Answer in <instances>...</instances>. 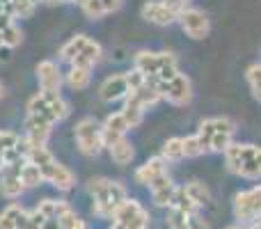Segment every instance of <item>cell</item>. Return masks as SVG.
Here are the masks:
<instances>
[{
  "instance_id": "obj_5",
  "label": "cell",
  "mask_w": 261,
  "mask_h": 229,
  "mask_svg": "<svg viewBox=\"0 0 261 229\" xmlns=\"http://www.w3.org/2000/svg\"><path fill=\"white\" fill-rule=\"evenodd\" d=\"M261 216V186L234 195V218L239 225H252Z\"/></svg>"
},
{
  "instance_id": "obj_34",
  "label": "cell",
  "mask_w": 261,
  "mask_h": 229,
  "mask_svg": "<svg viewBox=\"0 0 261 229\" xmlns=\"http://www.w3.org/2000/svg\"><path fill=\"white\" fill-rule=\"evenodd\" d=\"M58 222H60V227H62V229H87L85 220H83V218L78 216L73 209H69L67 213H62V216L58 218Z\"/></svg>"
},
{
  "instance_id": "obj_4",
  "label": "cell",
  "mask_w": 261,
  "mask_h": 229,
  "mask_svg": "<svg viewBox=\"0 0 261 229\" xmlns=\"http://www.w3.org/2000/svg\"><path fill=\"white\" fill-rule=\"evenodd\" d=\"M149 213L138 199H124L113 213V229H147Z\"/></svg>"
},
{
  "instance_id": "obj_13",
  "label": "cell",
  "mask_w": 261,
  "mask_h": 229,
  "mask_svg": "<svg viewBox=\"0 0 261 229\" xmlns=\"http://www.w3.org/2000/svg\"><path fill=\"white\" fill-rule=\"evenodd\" d=\"M23 126H25V140L30 144H46V140H48V135H50V129H53V124L39 115H28Z\"/></svg>"
},
{
  "instance_id": "obj_36",
  "label": "cell",
  "mask_w": 261,
  "mask_h": 229,
  "mask_svg": "<svg viewBox=\"0 0 261 229\" xmlns=\"http://www.w3.org/2000/svg\"><path fill=\"white\" fill-rule=\"evenodd\" d=\"M202 154H206V151H204V147L199 144L197 135L184 138V158H197V156H202Z\"/></svg>"
},
{
  "instance_id": "obj_35",
  "label": "cell",
  "mask_w": 261,
  "mask_h": 229,
  "mask_svg": "<svg viewBox=\"0 0 261 229\" xmlns=\"http://www.w3.org/2000/svg\"><path fill=\"white\" fill-rule=\"evenodd\" d=\"M3 41H5V46H7V48H16V46L23 41V32H21V28H18L16 23L7 26V28L3 30Z\"/></svg>"
},
{
  "instance_id": "obj_33",
  "label": "cell",
  "mask_w": 261,
  "mask_h": 229,
  "mask_svg": "<svg viewBox=\"0 0 261 229\" xmlns=\"http://www.w3.org/2000/svg\"><path fill=\"white\" fill-rule=\"evenodd\" d=\"M231 142H234V133L216 131V133H213V140H211V151L213 154H225Z\"/></svg>"
},
{
  "instance_id": "obj_26",
  "label": "cell",
  "mask_w": 261,
  "mask_h": 229,
  "mask_svg": "<svg viewBox=\"0 0 261 229\" xmlns=\"http://www.w3.org/2000/svg\"><path fill=\"white\" fill-rule=\"evenodd\" d=\"M90 78H92V71H90V69L71 67L64 81H67V85L71 87V90H85V87L90 85Z\"/></svg>"
},
{
  "instance_id": "obj_48",
  "label": "cell",
  "mask_w": 261,
  "mask_h": 229,
  "mask_svg": "<svg viewBox=\"0 0 261 229\" xmlns=\"http://www.w3.org/2000/svg\"><path fill=\"white\" fill-rule=\"evenodd\" d=\"M30 3H35V5H37V3H39V0H30Z\"/></svg>"
},
{
  "instance_id": "obj_15",
  "label": "cell",
  "mask_w": 261,
  "mask_h": 229,
  "mask_svg": "<svg viewBox=\"0 0 261 229\" xmlns=\"http://www.w3.org/2000/svg\"><path fill=\"white\" fill-rule=\"evenodd\" d=\"M21 167H23V163H18V165H9V167L3 170V176H0V195H3V197L14 199L23 193L25 186L21 184V176H18L21 174Z\"/></svg>"
},
{
  "instance_id": "obj_43",
  "label": "cell",
  "mask_w": 261,
  "mask_h": 229,
  "mask_svg": "<svg viewBox=\"0 0 261 229\" xmlns=\"http://www.w3.org/2000/svg\"><path fill=\"white\" fill-rule=\"evenodd\" d=\"M252 161L257 163V165H259V170H261V147L254 149V156H252Z\"/></svg>"
},
{
  "instance_id": "obj_44",
  "label": "cell",
  "mask_w": 261,
  "mask_h": 229,
  "mask_svg": "<svg viewBox=\"0 0 261 229\" xmlns=\"http://www.w3.org/2000/svg\"><path fill=\"white\" fill-rule=\"evenodd\" d=\"M227 229H248V227H243V225H234V227H227Z\"/></svg>"
},
{
  "instance_id": "obj_3",
  "label": "cell",
  "mask_w": 261,
  "mask_h": 229,
  "mask_svg": "<svg viewBox=\"0 0 261 229\" xmlns=\"http://www.w3.org/2000/svg\"><path fill=\"white\" fill-rule=\"evenodd\" d=\"M28 115H39L48 119L50 124H55V121H62L69 117V104L60 94L39 92L28 101Z\"/></svg>"
},
{
  "instance_id": "obj_2",
  "label": "cell",
  "mask_w": 261,
  "mask_h": 229,
  "mask_svg": "<svg viewBox=\"0 0 261 229\" xmlns=\"http://www.w3.org/2000/svg\"><path fill=\"white\" fill-rule=\"evenodd\" d=\"M147 83L172 106H186L193 101V83L186 73H176L172 81L163 83L158 78H147Z\"/></svg>"
},
{
  "instance_id": "obj_7",
  "label": "cell",
  "mask_w": 261,
  "mask_h": 229,
  "mask_svg": "<svg viewBox=\"0 0 261 229\" xmlns=\"http://www.w3.org/2000/svg\"><path fill=\"white\" fill-rule=\"evenodd\" d=\"M176 21L181 23V30H184L190 39H204V37H208V32H211V21H208V16L202 9H195V7L181 9Z\"/></svg>"
},
{
  "instance_id": "obj_14",
  "label": "cell",
  "mask_w": 261,
  "mask_h": 229,
  "mask_svg": "<svg viewBox=\"0 0 261 229\" xmlns=\"http://www.w3.org/2000/svg\"><path fill=\"white\" fill-rule=\"evenodd\" d=\"M149 190H151L153 204H156V207H161V209H165V207H170V204H172V197H174L176 186L172 184L170 174L165 172V174L156 176V179L149 184Z\"/></svg>"
},
{
  "instance_id": "obj_28",
  "label": "cell",
  "mask_w": 261,
  "mask_h": 229,
  "mask_svg": "<svg viewBox=\"0 0 261 229\" xmlns=\"http://www.w3.org/2000/svg\"><path fill=\"white\" fill-rule=\"evenodd\" d=\"M21 184L25 186V188H35V186H39L41 181H44V174H41V170L37 165H32V163H23L21 167Z\"/></svg>"
},
{
  "instance_id": "obj_16",
  "label": "cell",
  "mask_w": 261,
  "mask_h": 229,
  "mask_svg": "<svg viewBox=\"0 0 261 229\" xmlns=\"http://www.w3.org/2000/svg\"><path fill=\"white\" fill-rule=\"evenodd\" d=\"M126 94H128V83H126V76H124V73H115V76L106 78L101 90H99V96L106 101V104L126 99Z\"/></svg>"
},
{
  "instance_id": "obj_25",
  "label": "cell",
  "mask_w": 261,
  "mask_h": 229,
  "mask_svg": "<svg viewBox=\"0 0 261 229\" xmlns=\"http://www.w3.org/2000/svg\"><path fill=\"white\" fill-rule=\"evenodd\" d=\"M69 209L71 207H69L64 199H44V202H39L37 211H39L44 218H60L62 213H67Z\"/></svg>"
},
{
  "instance_id": "obj_40",
  "label": "cell",
  "mask_w": 261,
  "mask_h": 229,
  "mask_svg": "<svg viewBox=\"0 0 261 229\" xmlns=\"http://www.w3.org/2000/svg\"><path fill=\"white\" fill-rule=\"evenodd\" d=\"M101 3H103L106 14H110V12H117V9L122 7V0H101Z\"/></svg>"
},
{
  "instance_id": "obj_6",
  "label": "cell",
  "mask_w": 261,
  "mask_h": 229,
  "mask_svg": "<svg viewBox=\"0 0 261 229\" xmlns=\"http://www.w3.org/2000/svg\"><path fill=\"white\" fill-rule=\"evenodd\" d=\"M76 142L85 156H99L103 149V138H101V126L96 119L85 117L76 124Z\"/></svg>"
},
{
  "instance_id": "obj_21",
  "label": "cell",
  "mask_w": 261,
  "mask_h": 229,
  "mask_svg": "<svg viewBox=\"0 0 261 229\" xmlns=\"http://www.w3.org/2000/svg\"><path fill=\"white\" fill-rule=\"evenodd\" d=\"M119 113L124 115L128 129H135V126H140V124H142V119H144V108L133 99V96H128V94H126V99H124V108L119 110Z\"/></svg>"
},
{
  "instance_id": "obj_9",
  "label": "cell",
  "mask_w": 261,
  "mask_h": 229,
  "mask_svg": "<svg viewBox=\"0 0 261 229\" xmlns=\"http://www.w3.org/2000/svg\"><path fill=\"white\" fill-rule=\"evenodd\" d=\"M39 170H41V174H44V181L53 184L58 190H71L73 184H76V174L58 161L48 163V165L39 167Z\"/></svg>"
},
{
  "instance_id": "obj_37",
  "label": "cell",
  "mask_w": 261,
  "mask_h": 229,
  "mask_svg": "<svg viewBox=\"0 0 261 229\" xmlns=\"http://www.w3.org/2000/svg\"><path fill=\"white\" fill-rule=\"evenodd\" d=\"M81 9H83V14H85L87 18H92V21L106 16V9H103V3H101V0H87Z\"/></svg>"
},
{
  "instance_id": "obj_8",
  "label": "cell",
  "mask_w": 261,
  "mask_h": 229,
  "mask_svg": "<svg viewBox=\"0 0 261 229\" xmlns=\"http://www.w3.org/2000/svg\"><path fill=\"white\" fill-rule=\"evenodd\" d=\"M165 67H176L174 53H151V50H140L135 55V69L142 71L147 78L158 76V71Z\"/></svg>"
},
{
  "instance_id": "obj_23",
  "label": "cell",
  "mask_w": 261,
  "mask_h": 229,
  "mask_svg": "<svg viewBox=\"0 0 261 229\" xmlns=\"http://www.w3.org/2000/svg\"><path fill=\"white\" fill-rule=\"evenodd\" d=\"M128 96H133V99L138 101V104L142 106L144 110H147V108H151V106H156L158 101L163 99V96L158 94V92L153 90L151 85H149V83H147V85H142V87H140V90H133V92H128Z\"/></svg>"
},
{
  "instance_id": "obj_22",
  "label": "cell",
  "mask_w": 261,
  "mask_h": 229,
  "mask_svg": "<svg viewBox=\"0 0 261 229\" xmlns=\"http://www.w3.org/2000/svg\"><path fill=\"white\" fill-rule=\"evenodd\" d=\"M87 41H90V37H87V35H76V37H71V39H69L67 44L60 48V58L67 60V62H73V58H76V55H81V50L85 48Z\"/></svg>"
},
{
  "instance_id": "obj_1",
  "label": "cell",
  "mask_w": 261,
  "mask_h": 229,
  "mask_svg": "<svg viewBox=\"0 0 261 229\" xmlns=\"http://www.w3.org/2000/svg\"><path fill=\"white\" fill-rule=\"evenodd\" d=\"M87 190H90L92 197H94V213L101 218H113L115 209L126 199V188H124V184L113 181V179H103V176L90 179Z\"/></svg>"
},
{
  "instance_id": "obj_45",
  "label": "cell",
  "mask_w": 261,
  "mask_h": 229,
  "mask_svg": "<svg viewBox=\"0 0 261 229\" xmlns=\"http://www.w3.org/2000/svg\"><path fill=\"white\" fill-rule=\"evenodd\" d=\"M5 96V87H3V83H0V99Z\"/></svg>"
},
{
  "instance_id": "obj_24",
  "label": "cell",
  "mask_w": 261,
  "mask_h": 229,
  "mask_svg": "<svg viewBox=\"0 0 261 229\" xmlns=\"http://www.w3.org/2000/svg\"><path fill=\"white\" fill-rule=\"evenodd\" d=\"M161 158L165 163L181 161V158H184V138L165 140V144H163V149H161Z\"/></svg>"
},
{
  "instance_id": "obj_18",
  "label": "cell",
  "mask_w": 261,
  "mask_h": 229,
  "mask_svg": "<svg viewBox=\"0 0 261 229\" xmlns=\"http://www.w3.org/2000/svg\"><path fill=\"white\" fill-rule=\"evenodd\" d=\"M101 60V46L96 44V41H87L85 44V48L81 50V55H76L73 58V62H71V67H81V69H90L92 71V67H94L96 62Z\"/></svg>"
},
{
  "instance_id": "obj_12",
  "label": "cell",
  "mask_w": 261,
  "mask_h": 229,
  "mask_svg": "<svg viewBox=\"0 0 261 229\" xmlns=\"http://www.w3.org/2000/svg\"><path fill=\"white\" fill-rule=\"evenodd\" d=\"M126 131H128V124L124 119L122 113H113L106 117L103 126H101V138H103V147H113L117 140L126 138Z\"/></svg>"
},
{
  "instance_id": "obj_39",
  "label": "cell",
  "mask_w": 261,
  "mask_h": 229,
  "mask_svg": "<svg viewBox=\"0 0 261 229\" xmlns=\"http://www.w3.org/2000/svg\"><path fill=\"white\" fill-rule=\"evenodd\" d=\"M163 3H165L170 9H174L176 14H179L181 9H186V7H188V3H190V0H163Z\"/></svg>"
},
{
  "instance_id": "obj_29",
  "label": "cell",
  "mask_w": 261,
  "mask_h": 229,
  "mask_svg": "<svg viewBox=\"0 0 261 229\" xmlns=\"http://www.w3.org/2000/svg\"><path fill=\"white\" fill-rule=\"evenodd\" d=\"M213 133H216V119H204L202 124H199V129H197V140H199V144L204 147V151H211V140H213Z\"/></svg>"
},
{
  "instance_id": "obj_11",
  "label": "cell",
  "mask_w": 261,
  "mask_h": 229,
  "mask_svg": "<svg viewBox=\"0 0 261 229\" xmlns=\"http://www.w3.org/2000/svg\"><path fill=\"white\" fill-rule=\"evenodd\" d=\"M37 81H39L41 92H48V94H58L60 87H62V73H60L58 64L44 60V62L37 64Z\"/></svg>"
},
{
  "instance_id": "obj_31",
  "label": "cell",
  "mask_w": 261,
  "mask_h": 229,
  "mask_svg": "<svg viewBox=\"0 0 261 229\" xmlns=\"http://www.w3.org/2000/svg\"><path fill=\"white\" fill-rule=\"evenodd\" d=\"M245 78H248V83H250L252 96L261 104V64H259V62L250 64L248 71H245Z\"/></svg>"
},
{
  "instance_id": "obj_41",
  "label": "cell",
  "mask_w": 261,
  "mask_h": 229,
  "mask_svg": "<svg viewBox=\"0 0 261 229\" xmlns=\"http://www.w3.org/2000/svg\"><path fill=\"white\" fill-rule=\"evenodd\" d=\"M12 23H14V16H9V14H0V32H3L7 26H12Z\"/></svg>"
},
{
  "instance_id": "obj_30",
  "label": "cell",
  "mask_w": 261,
  "mask_h": 229,
  "mask_svg": "<svg viewBox=\"0 0 261 229\" xmlns=\"http://www.w3.org/2000/svg\"><path fill=\"white\" fill-rule=\"evenodd\" d=\"M46 222V218L41 216L39 211H23L18 216V222H16V229H41V225Z\"/></svg>"
},
{
  "instance_id": "obj_47",
  "label": "cell",
  "mask_w": 261,
  "mask_h": 229,
  "mask_svg": "<svg viewBox=\"0 0 261 229\" xmlns=\"http://www.w3.org/2000/svg\"><path fill=\"white\" fill-rule=\"evenodd\" d=\"M5 46V41H3V32H0V48H3Z\"/></svg>"
},
{
  "instance_id": "obj_20",
  "label": "cell",
  "mask_w": 261,
  "mask_h": 229,
  "mask_svg": "<svg viewBox=\"0 0 261 229\" xmlns=\"http://www.w3.org/2000/svg\"><path fill=\"white\" fill-rule=\"evenodd\" d=\"M108 151H110V158H113L117 165H128V163L133 161V156H135L133 144H130V140H126V138L117 140L113 147H108Z\"/></svg>"
},
{
  "instance_id": "obj_32",
  "label": "cell",
  "mask_w": 261,
  "mask_h": 229,
  "mask_svg": "<svg viewBox=\"0 0 261 229\" xmlns=\"http://www.w3.org/2000/svg\"><path fill=\"white\" fill-rule=\"evenodd\" d=\"M23 213V209L18 204H9L3 213H0V229H16L18 216Z\"/></svg>"
},
{
  "instance_id": "obj_10",
  "label": "cell",
  "mask_w": 261,
  "mask_h": 229,
  "mask_svg": "<svg viewBox=\"0 0 261 229\" xmlns=\"http://www.w3.org/2000/svg\"><path fill=\"white\" fill-rule=\"evenodd\" d=\"M179 14L174 9H170L163 0H149V3L142 5V18L153 26H172L176 21Z\"/></svg>"
},
{
  "instance_id": "obj_46",
  "label": "cell",
  "mask_w": 261,
  "mask_h": 229,
  "mask_svg": "<svg viewBox=\"0 0 261 229\" xmlns=\"http://www.w3.org/2000/svg\"><path fill=\"white\" fill-rule=\"evenodd\" d=\"M73 3H78V5H81V7H83V5H85L87 0H73Z\"/></svg>"
},
{
  "instance_id": "obj_17",
  "label": "cell",
  "mask_w": 261,
  "mask_h": 229,
  "mask_svg": "<svg viewBox=\"0 0 261 229\" xmlns=\"http://www.w3.org/2000/svg\"><path fill=\"white\" fill-rule=\"evenodd\" d=\"M165 165L167 163L163 161L161 156H153V158H149V161H144L142 165L135 170V181L138 184H142V186H149L156 176H161V174H165Z\"/></svg>"
},
{
  "instance_id": "obj_19",
  "label": "cell",
  "mask_w": 261,
  "mask_h": 229,
  "mask_svg": "<svg viewBox=\"0 0 261 229\" xmlns=\"http://www.w3.org/2000/svg\"><path fill=\"white\" fill-rule=\"evenodd\" d=\"M170 209H172V211L186 213V216H195V213H199V207L193 202V197H190V195L186 193V188H184V186H176V190H174V197H172Z\"/></svg>"
},
{
  "instance_id": "obj_42",
  "label": "cell",
  "mask_w": 261,
  "mask_h": 229,
  "mask_svg": "<svg viewBox=\"0 0 261 229\" xmlns=\"http://www.w3.org/2000/svg\"><path fill=\"white\" fill-rule=\"evenodd\" d=\"M41 229H62L58 222V218H46V222L41 225Z\"/></svg>"
},
{
  "instance_id": "obj_38",
  "label": "cell",
  "mask_w": 261,
  "mask_h": 229,
  "mask_svg": "<svg viewBox=\"0 0 261 229\" xmlns=\"http://www.w3.org/2000/svg\"><path fill=\"white\" fill-rule=\"evenodd\" d=\"M124 76H126V83H128V92L140 90L142 85H147V76H144L142 71H138V69H133V71H126Z\"/></svg>"
},
{
  "instance_id": "obj_27",
  "label": "cell",
  "mask_w": 261,
  "mask_h": 229,
  "mask_svg": "<svg viewBox=\"0 0 261 229\" xmlns=\"http://www.w3.org/2000/svg\"><path fill=\"white\" fill-rule=\"evenodd\" d=\"M184 188H186V193L193 197V202L197 204L199 209L206 207V204L211 202V193H208V188L202 184V181H190V184H186Z\"/></svg>"
}]
</instances>
